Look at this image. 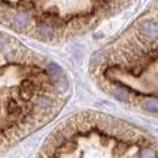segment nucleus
<instances>
[{
  "instance_id": "4",
  "label": "nucleus",
  "mask_w": 158,
  "mask_h": 158,
  "mask_svg": "<svg viewBox=\"0 0 158 158\" xmlns=\"http://www.w3.org/2000/svg\"><path fill=\"white\" fill-rule=\"evenodd\" d=\"M38 35H40V37H43V38H51L54 35H55V27L52 26V25H50V24H40V27H38Z\"/></svg>"
},
{
  "instance_id": "3",
  "label": "nucleus",
  "mask_w": 158,
  "mask_h": 158,
  "mask_svg": "<svg viewBox=\"0 0 158 158\" xmlns=\"http://www.w3.org/2000/svg\"><path fill=\"white\" fill-rule=\"evenodd\" d=\"M12 24H13V26L16 27L17 30L23 31V30L27 29L31 25V17L29 16L27 13H25V12H19V13H17L16 16L13 17Z\"/></svg>"
},
{
  "instance_id": "1",
  "label": "nucleus",
  "mask_w": 158,
  "mask_h": 158,
  "mask_svg": "<svg viewBox=\"0 0 158 158\" xmlns=\"http://www.w3.org/2000/svg\"><path fill=\"white\" fill-rule=\"evenodd\" d=\"M138 35L148 42L158 40V22L153 19H146L138 26Z\"/></svg>"
},
{
  "instance_id": "2",
  "label": "nucleus",
  "mask_w": 158,
  "mask_h": 158,
  "mask_svg": "<svg viewBox=\"0 0 158 158\" xmlns=\"http://www.w3.org/2000/svg\"><path fill=\"white\" fill-rule=\"evenodd\" d=\"M35 111H38L42 114H48L55 108V101L51 98H48L45 95H38L33 103Z\"/></svg>"
},
{
  "instance_id": "6",
  "label": "nucleus",
  "mask_w": 158,
  "mask_h": 158,
  "mask_svg": "<svg viewBox=\"0 0 158 158\" xmlns=\"http://www.w3.org/2000/svg\"><path fill=\"white\" fill-rule=\"evenodd\" d=\"M47 73L49 75H51L52 77H60V76H63V70L60 65L57 64H48L47 65Z\"/></svg>"
},
{
  "instance_id": "8",
  "label": "nucleus",
  "mask_w": 158,
  "mask_h": 158,
  "mask_svg": "<svg viewBox=\"0 0 158 158\" xmlns=\"http://www.w3.org/2000/svg\"><path fill=\"white\" fill-rule=\"evenodd\" d=\"M139 156H142V157H155V156H158V153L155 152V150L151 149V148H145V149L140 150Z\"/></svg>"
},
{
  "instance_id": "5",
  "label": "nucleus",
  "mask_w": 158,
  "mask_h": 158,
  "mask_svg": "<svg viewBox=\"0 0 158 158\" xmlns=\"http://www.w3.org/2000/svg\"><path fill=\"white\" fill-rule=\"evenodd\" d=\"M113 95L117 100L123 101V102H125L130 99V92L124 86H119V87L114 88L113 89Z\"/></svg>"
},
{
  "instance_id": "7",
  "label": "nucleus",
  "mask_w": 158,
  "mask_h": 158,
  "mask_svg": "<svg viewBox=\"0 0 158 158\" xmlns=\"http://www.w3.org/2000/svg\"><path fill=\"white\" fill-rule=\"evenodd\" d=\"M143 108L148 112L156 113V112H158V100H156V99L146 100V101L144 102V105H143Z\"/></svg>"
}]
</instances>
